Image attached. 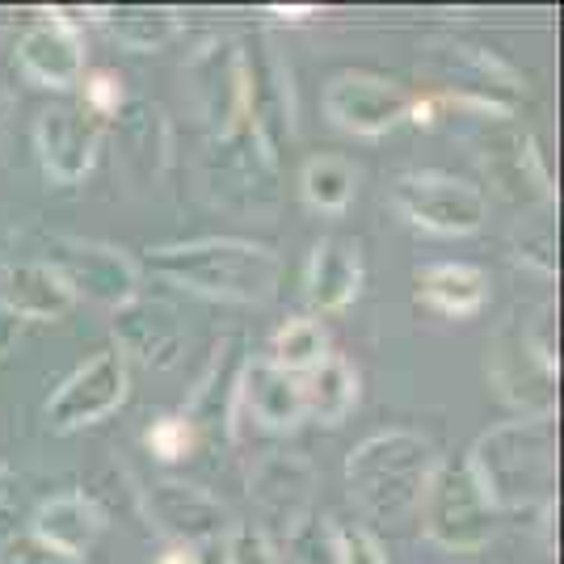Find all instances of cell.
<instances>
[{
  "mask_svg": "<svg viewBox=\"0 0 564 564\" xmlns=\"http://www.w3.org/2000/svg\"><path fill=\"white\" fill-rule=\"evenodd\" d=\"M464 464L480 480V489L501 518H547L556 510V422L552 417H510L485 430Z\"/></svg>",
  "mask_w": 564,
  "mask_h": 564,
  "instance_id": "1",
  "label": "cell"
},
{
  "mask_svg": "<svg viewBox=\"0 0 564 564\" xmlns=\"http://www.w3.org/2000/svg\"><path fill=\"white\" fill-rule=\"evenodd\" d=\"M143 265L156 279L224 304H265L279 291L282 274L274 249H265L258 240H236V236L156 245L143 253Z\"/></svg>",
  "mask_w": 564,
  "mask_h": 564,
  "instance_id": "2",
  "label": "cell"
},
{
  "mask_svg": "<svg viewBox=\"0 0 564 564\" xmlns=\"http://www.w3.org/2000/svg\"><path fill=\"white\" fill-rule=\"evenodd\" d=\"M438 468V451L417 430H379L346 455V489L362 514L379 522L409 518Z\"/></svg>",
  "mask_w": 564,
  "mask_h": 564,
  "instance_id": "3",
  "label": "cell"
},
{
  "mask_svg": "<svg viewBox=\"0 0 564 564\" xmlns=\"http://www.w3.org/2000/svg\"><path fill=\"white\" fill-rule=\"evenodd\" d=\"M417 514H422L425 540L451 556L485 552L501 531V514L464 459H438Z\"/></svg>",
  "mask_w": 564,
  "mask_h": 564,
  "instance_id": "4",
  "label": "cell"
},
{
  "mask_svg": "<svg viewBox=\"0 0 564 564\" xmlns=\"http://www.w3.org/2000/svg\"><path fill=\"white\" fill-rule=\"evenodd\" d=\"M203 173L212 203L228 212L258 215L279 207V152L261 140L253 122L228 135H212L203 152Z\"/></svg>",
  "mask_w": 564,
  "mask_h": 564,
  "instance_id": "5",
  "label": "cell"
},
{
  "mask_svg": "<svg viewBox=\"0 0 564 564\" xmlns=\"http://www.w3.org/2000/svg\"><path fill=\"white\" fill-rule=\"evenodd\" d=\"M497 392L522 409V417H552L556 409V341H552V307H543L527 329L510 325L494 346Z\"/></svg>",
  "mask_w": 564,
  "mask_h": 564,
  "instance_id": "6",
  "label": "cell"
},
{
  "mask_svg": "<svg viewBox=\"0 0 564 564\" xmlns=\"http://www.w3.org/2000/svg\"><path fill=\"white\" fill-rule=\"evenodd\" d=\"M392 207L413 228L434 236H471L489 219V198L476 182L447 169H409L392 182Z\"/></svg>",
  "mask_w": 564,
  "mask_h": 564,
  "instance_id": "7",
  "label": "cell"
},
{
  "mask_svg": "<svg viewBox=\"0 0 564 564\" xmlns=\"http://www.w3.org/2000/svg\"><path fill=\"white\" fill-rule=\"evenodd\" d=\"M434 68L447 80V94L434 97V106H459L476 118H510L518 106L522 76L506 59H497L494 51L471 47V43H447L434 51Z\"/></svg>",
  "mask_w": 564,
  "mask_h": 564,
  "instance_id": "8",
  "label": "cell"
},
{
  "mask_svg": "<svg viewBox=\"0 0 564 564\" xmlns=\"http://www.w3.org/2000/svg\"><path fill=\"white\" fill-rule=\"evenodd\" d=\"M189 97L212 135H228L249 122V51L240 39L224 34L189 55Z\"/></svg>",
  "mask_w": 564,
  "mask_h": 564,
  "instance_id": "9",
  "label": "cell"
},
{
  "mask_svg": "<svg viewBox=\"0 0 564 564\" xmlns=\"http://www.w3.org/2000/svg\"><path fill=\"white\" fill-rule=\"evenodd\" d=\"M131 392V367L127 358L110 346L97 350L94 358H85L47 400V430L55 434H76L85 425H97L106 417H115L127 404Z\"/></svg>",
  "mask_w": 564,
  "mask_h": 564,
  "instance_id": "10",
  "label": "cell"
},
{
  "mask_svg": "<svg viewBox=\"0 0 564 564\" xmlns=\"http://www.w3.org/2000/svg\"><path fill=\"white\" fill-rule=\"evenodd\" d=\"M409 106H413V94L379 72L346 68L329 76L325 85V115L333 118V127L362 140H379L397 131L400 122H409Z\"/></svg>",
  "mask_w": 564,
  "mask_h": 564,
  "instance_id": "11",
  "label": "cell"
},
{
  "mask_svg": "<svg viewBox=\"0 0 564 564\" xmlns=\"http://www.w3.org/2000/svg\"><path fill=\"white\" fill-rule=\"evenodd\" d=\"M47 265L72 286L76 300H94L101 307H122L140 295V265L115 245L85 240V236H55Z\"/></svg>",
  "mask_w": 564,
  "mask_h": 564,
  "instance_id": "12",
  "label": "cell"
},
{
  "mask_svg": "<svg viewBox=\"0 0 564 564\" xmlns=\"http://www.w3.org/2000/svg\"><path fill=\"white\" fill-rule=\"evenodd\" d=\"M110 333H115V350L127 358V367L140 362L148 371H169L186 354V325H182L177 307L156 295H135L122 307H115Z\"/></svg>",
  "mask_w": 564,
  "mask_h": 564,
  "instance_id": "13",
  "label": "cell"
},
{
  "mask_svg": "<svg viewBox=\"0 0 564 564\" xmlns=\"http://www.w3.org/2000/svg\"><path fill=\"white\" fill-rule=\"evenodd\" d=\"M101 122L85 106H47L34 118V152L51 186H80L97 165Z\"/></svg>",
  "mask_w": 564,
  "mask_h": 564,
  "instance_id": "14",
  "label": "cell"
},
{
  "mask_svg": "<svg viewBox=\"0 0 564 564\" xmlns=\"http://www.w3.org/2000/svg\"><path fill=\"white\" fill-rule=\"evenodd\" d=\"M85 30L68 9H51L47 18L30 22L13 47V64L25 80L64 94L85 76Z\"/></svg>",
  "mask_w": 564,
  "mask_h": 564,
  "instance_id": "15",
  "label": "cell"
},
{
  "mask_svg": "<svg viewBox=\"0 0 564 564\" xmlns=\"http://www.w3.org/2000/svg\"><path fill=\"white\" fill-rule=\"evenodd\" d=\"M249 341L245 333H228L219 337L212 350V362L207 371L198 376V383L189 388L186 400V417L189 430L203 438H224V443H236V392H240V376H245V362H249Z\"/></svg>",
  "mask_w": 564,
  "mask_h": 564,
  "instance_id": "16",
  "label": "cell"
},
{
  "mask_svg": "<svg viewBox=\"0 0 564 564\" xmlns=\"http://www.w3.org/2000/svg\"><path fill=\"white\" fill-rule=\"evenodd\" d=\"M148 514L152 527L177 547H215L228 535V510L224 501L203 489V485H189V480H152L148 489Z\"/></svg>",
  "mask_w": 564,
  "mask_h": 564,
  "instance_id": "17",
  "label": "cell"
},
{
  "mask_svg": "<svg viewBox=\"0 0 564 564\" xmlns=\"http://www.w3.org/2000/svg\"><path fill=\"white\" fill-rule=\"evenodd\" d=\"M480 165L489 173V182L501 198L510 203H552L556 186L543 169V156L535 148V135L527 131H501V135H485L480 143Z\"/></svg>",
  "mask_w": 564,
  "mask_h": 564,
  "instance_id": "18",
  "label": "cell"
},
{
  "mask_svg": "<svg viewBox=\"0 0 564 564\" xmlns=\"http://www.w3.org/2000/svg\"><path fill=\"white\" fill-rule=\"evenodd\" d=\"M236 417H253L270 434L300 430L307 422L300 376L279 371L270 358H249L240 376V392H236Z\"/></svg>",
  "mask_w": 564,
  "mask_h": 564,
  "instance_id": "19",
  "label": "cell"
},
{
  "mask_svg": "<svg viewBox=\"0 0 564 564\" xmlns=\"http://www.w3.org/2000/svg\"><path fill=\"white\" fill-rule=\"evenodd\" d=\"M367 261L358 236H321L304 270V304L312 312H341L362 295Z\"/></svg>",
  "mask_w": 564,
  "mask_h": 564,
  "instance_id": "20",
  "label": "cell"
},
{
  "mask_svg": "<svg viewBox=\"0 0 564 564\" xmlns=\"http://www.w3.org/2000/svg\"><path fill=\"white\" fill-rule=\"evenodd\" d=\"M249 122L258 135L282 156V148L295 135V101H291V68L279 59V51L261 43L249 51Z\"/></svg>",
  "mask_w": 564,
  "mask_h": 564,
  "instance_id": "21",
  "label": "cell"
},
{
  "mask_svg": "<svg viewBox=\"0 0 564 564\" xmlns=\"http://www.w3.org/2000/svg\"><path fill=\"white\" fill-rule=\"evenodd\" d=\"M106 531V514L94 497L85 494H55L47 501H39V510L30 518V535L55 547L68 561H85L94 552V543Z\"/></svg>",
  "mask_w": 564,
  "mask_h": 564,
  "instance_id": "22",
  "label": "cell"
},
{
  "mask_svg": "<svg viewBox=\"0 0 564 564\" xmlns=\"http://www.w3.org/2000/svg\"><path fill=\"white\" fill-rule=\"evenodd\" d=\"M312 485H316V471L300 455H265L253 471V485L249 494L270 518L286 522V535H300L307 510H312Z\"/></svg>",
  "mask_w": 564,
  "mask_h": 564,
  "instance_id": "23",
  "label": "cell"
},
{
  "mask_svg": "<svg viewBox=\"0 0 564 564\" xmlns=\"http://www.w3.org/2000/svg\"><path fill=\"white\" fill-rule=\"evenodd\" d=\"M0 304L9 307L18 321H64L76 304L72 286L59 279V270L47 261H22V265H9L0 274Z\"/></svg>",
  "mask_w": 564,
  "mask_h": 564,
  "instance_id": "24",
  "label": "cell"
},
{
  "mask_svg": "<svg viewBox=\"0 0 564 564\" xmlns=\"http://www.w3.org/2000/svg\"><path fill=\"white\" fill-rule=\"evenodd\" d=\"M417 304L438 316L468 321L489 304V274L471 261H434L417 270Z\"/></svg>",
  "mask_w": 564,
  "mask_h": 564,
  "instance_id": "25",
  "label": "cell"
},
{
  "mask_svg": "<svg viewBox=\"0 0 564 564\" xmlns=\"http://www.w3.org/2000/svg\"><path fill=\"white\" fill-rule=\"evenodd\" d=\"M304 409L307 417L325 425L346 422L358 404V392H362V379H358V367L341 354H329L316 371H307L304 379Z\"/></svg>",
  "mask_w": 564,
  "mask_h": 564,
  "instance_id": "26",
  "label": "cell"
},
{
  "mask_svg": "<svg viewBox=\"0 0 564 564\" xmlns=\"http://www.w3.org/2000/svg\"><path fill=\"white\" fill-rule=\"evenodd\" d=\"M89 22H101L127 51H165L182 34V18L173 9H85Z\"/></svg>",
  "mask_w": 564,
  "mask_h": 564,
  "instance_id": "27",
  "label": "cell"
},
{
  "mask_svg": "<svg viewBox=\"0 0 564 564\" xmlns=\"http://www.w3.org/2000/svg\"><path fill=\"white\" fill-rule=\"evenodd\" d=\"M300 194L312 212L341 215L358 194V169L337 152H316L300 169Z\"/></svg>",
  "mask_w": 564,
  "mask_h": 564,
  "instance_id": "28",
  "label": "cell"
},
{
  "mask_svg": "<svg viewBox=\"0 0 564 564\" xmlns=\"http://www.w3.org/2000/svg\"><path fill=\"white\" fill-rule=\"evenodd\" d=\"M118 127H122L127 156L140 165L143 177H161V173H165V165H169L165 110H161V106H152V101H131V106H122Z\"/></svg>",
  "mask_w": 564,
  "mask_h": 564,
  "instance_id": "29",
  "label": "cell"
},
{
  "mask_svg": "<svg viewBox=\"0 0 564 564\" xmlns=\"http://www.w3.org/2000/svg\"><path fill=\"white\" fill-rule=\"evenodd\" d=\"M329 329L316 316H291L286 325H279L274 341H270V362L286 371V376L304 379L307 371H316L329 358Z\"/></svg>",
  "mask_w": 564,
  "mask_h": 564,
  "instance_id": "30",
  "label": "cell"
},
{
  "mask_svg": "<svg viewBox=\"0 0 564 564\" xmlns=\"http://www.w3.org/2000/svg\"><path fill=\"white\" fill-rule=\"evenodd\" d=\"M329 535V556L333 564H388V552L379 535L367 522H354V518H333L325 527Z\"/></svg>",
  "mask_w": 564,
  "mask_h": 564,
  "instance_id": "31",
  "label": "cell"
},
{
  "mask_svg": "<svg viewBox=\"0 0 564 564\" xmlns=\"http://www.w3.org/2000/svg\"><path fill=\"white\" fill-rule=\"evenodd\" d=\"M143 443H148V451H152L161 464H177V459L194 455L198 434L189 430V422L182 413H161L156 422L143 430Z\"/></svg>",
  "mask_w": 564,
  "mask_h": 564,
  "instance_id": "32",
  "label": "cell"
},
{
  "mask_svg": "<svg viewBox=\"0 0 564 564\" xmlns=\"http://www.w3.org/2000/svg\"><path fill=\"white\" fill-rule=\"evenodd\" d=\"M224 564H279V547L265 535V527L253 522H232L224 535Z\"/></svg>",
  "mask_w": 564,
  "mask_h": 564,
  "instance_id": "33",
  "label": "cell"
},
{
  "mask_svg": "<svg viewBox=\"0 0 564 564\" xmlns=\"http://www.w3.org/2000/svg\"><path fill=\"white\" fill-rule=\"evenodd\" d=\"M85 80V110L106 122V118H118L122 106H127V89H122V76L115 68H94L80 76Z\"/></svg>",
  "mask_w": 564,
  "mask_h": 564,
  "instance_id": "34",
  "label": "cell"
},
{
  "mask_svg": "<svg viewBox=\"0 0 564 564\" xmlns=\"http://www.w3.org/2000/svg\"><path fill=\"white\" fill-rule=\"evenodd\" d=\"M0 564H80V561H68V556H59L43 540H34L30 531H18V535H4L0 540Z\"/></svg>",
  "mask_w": 564,
  "mask_h": 564,
  "instance_id": "35",
  "label": "cell"
},
{
  "mask_svg": "<svg viewBox=\"0 0 564 564\" xmlns=\"http://www.w3.org/2000/svg\"><path fill=\"white\" fill-rule=\"evenodd\" d=\"M18 333H22V321L9 312V307L0 304V358L13 350V341H18Z\"/></svg>",
  "mask_w": 564,
  "mask_h": 564,
  "instance_id": "36",
  "label": "cell"
},
{
  "mask_svg": "<svg viewBox=\"0 0 564 564\" xmlns=\"http://www.w3.org/2000/svg\"><path fill=\"white\" fill-rule=\"evenodd\" d=\"M316 13H321V9H312V4H291V9H270V18H274V22H286V25H300V22H312V18H316Z\"/></svg>",
  "mask_w": 564,
  "mask_h": 564,
  "instance_id": "37",
  "label": "cell"
},
{
  "mask_svg": "<svg viewBox=\"0 0 564 564\" xmlns=\"http://www.w3.org/2000/svg\"><path fill=\"white\" fill-rule=\"evenodd\" d=\"M156 564H203V552H194V547H177V543H169L165 552H161V561Z\"/></svg>",
  "mask_w": 564,
  "mask_h": 564,
  "instance_id": "38",
  "label": "cell"
},
{
  "mask_svg": "<svg viewBox=\"0 0 564 564\" xmlns=\"http://www.w3.org/2000/svg\"><path fill=\"white\" fill-rule=\"evenodd\" d=\"M13 110H18V101L9 94V85L0 80V140L9 135V127H13Z\"/></svg>",
  "mask_w": 564,
  "mask_h": 564,
  "instance_id": "39",
  "label": "cell"
},
{
  "mask_svg": "<svg viewBox=\"0 0 564 564\" xmlns=\"http://www.w3.org/2000/svg\"><path fill=\"white\" fill-rule=\"evenodd\" d=\"M203 564H224V547L215 543V547H203Z\"/></svg>",
  "mask_w": 564,
  "mask_h": 564,
  "instance_id": "40",
  "label": "cell"
},
{
  "mask_svg": "<svg viewBox=\"0 0 564 564\" xmlns=\"http://www.w3.org/2000/svg\"><path fill=\"white\" fill-rule=\"evenodd\" d=\"M13 514V510H9V497H0V527H4V518Z\"/></svg>",
  "mask_w": 564,
  "mask_h": 564,
  "instance_id": "41",
  "label": "cell"
},
{
  "mask_svg": "<svg viewBox=\"0 0 564 564\" xmlns=\"http://www.w3.org/2000/svg\"><path fill=\"white\" fill-rule=\"evenodd\" d=\"M0 497H9V471L0 468Z\"/></svg>",
  "mask_w": 564,
  "mask_h": 564,
  "instance_id": "42",
  "label": "cell"
},
{
  "mask_svg": "<svg viewBox=\"0 0 564 564\" xmlns=\"http://www.w3.org/2000/svg\"><path fill=\"white\" fill-rule=\"evenodd\" d=\"M4 270H9V261H4V245H0V274H4Z\"/></svg>",
  "mask_w": 564,
  "mask_h": 564,
  "instance_id": "43",
  "label": "cell"
}]
</instances>
